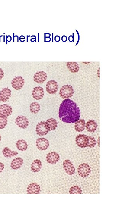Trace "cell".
Segmentation results:
<instances>
[{"mask_svg": "<svg viewBox=\"0 0 139 208\" xmlns=\"http://www.w3.org/2000/svg\"><path fill=\"white\" fill-rule=\"evenodd\" d=\"M59 117L63 122L73 123L80 118V110L76 103L69 99L64 100L59 110Z\"/></svg>", "mask_w": 139, "mask_h": 208, "instance_id": "obj_1", "label": "cell"}, {"mask_svg": "<svg viewBox=\"0 0 139 208\" xmlns=\"http://www.w3.org/2000/svg\"><path fill=\"white\" fill-rule=\"evenodd\" d=\"M74 92V88L72 86L65 85L61 88L60 95L63 99H69L72 96Z\"/></svg>", "mask_w": 139, "mask_h": 208, "instance_id": "obj_2", "label": "cell"}, {"mask_svg": "<svg viewBox=\"0 0 139 208\" xmlns=\"http://www.w3.org/2000/svg\"><path fill=\"white\" fill-rule=\"evenodd\" d=\"M37 134L39 136H44L50 131L48 126L45 122H41L37 124L36 128Z\"/></svg>", "mask_w": 139, "mask_h": 208, "instance_id": "obj_3", "label": "cell"}, {"mask_svg": "<svg viewBox=\"0 0 139 208\" xmlns=\"http://www.w3.org/2000/svg\"><path fill=\"white\" fill-rule=\"evenodd\" d=\"M78 172L81 177L86 178L89 176L91 172V168L90 166L86 163L80 165L78 168Z\"/></svg>", "mask_w": 139, "mask_h": 208, "instance_id": "obj_4", "label": "cell"}, {"mask_svg": "<svg viewBox=\"0 0 139 208\" xmlns=\"http://www.w3.org/2000/svg\"><path fill=\"white\" fill-rule=\"evenodd\" d=\"M75 140L77 146L80 148L87 147L89 145V138L84 134H79L76 137Z\"/></svg>", "mask_w": 139, "mask_h": 208, "instance_id": "obj_5", "label": "cell"}, {"mask_svg": "<svg viewBox=\"0 0 139 208\" xmlns=\"http://www.w3.org/2000/svg\"><path fill=\"white\" fill-rule=\"evenodd\" d=\"M57 83L55 80H51L47 82L46 85V90L49 94H55L57 92L58 90Z\"/></svg>", "mask_w": 139, "mask_h": 208, "instance_id": "obj_6", "label": "cell"}, {"mask_svg": "<svg viewBox=\"0 0 139 208\" xmlns=\"http://www.w3.org/2000/svg\"><path fill=\"white\" fill-rule=\"evenodd\" d=\"M25 81L21 76H18L14 78L11 82L13 88L16 90H19L23 87Z\"/></svg>", "mask_w": 139, "mask_h": 208, "instance_id": "obj_7", "label": "cell"}, {"mask_svg": "<svg viewBox=\"0 0 139 208\" xmlns=\"http://www.w3.org/2000/svg\"><path fill=\"white\" fill-rule=\"evenodd\" d=\"M63 167L67 173L70 176H72L75 172V169L74 165L69 160H66L63 163Z\"/></svg>", "mask_w": 139, "mask_h": 208, "instance_id": "obj_8", "label": "cell"}, {"mask_svg": "<svg viewBox=\"0 0 139 208\" xmlns=\"http://www.w3.org/2000/svg\"><path fill=\"white\" fill-rule=\"evenodd\" d=\"M36 144L37 148L41 150H46L48 149L49 146L48 141L43 138L37 139Z\"/></svg>", "mask_w": 139, "mask_h": 208, "instance_id": "obj_9", "label": "cell"}, {"mask_svg": "<svg viewBox=\"0 0 139 208\" xmlns=\"http://www.w3.org/2000/svg\"><path fill=\"white\" fill-rule=\"evenodd\" d=\"M16 125L20 128L25 129L29 125V121L26 117L19 116L16 118Z\"/></svg>", "mask_w": 139, "mask_h": 208, "instance_id": "obj_10", "label": "cell"}, {"mask_svg": "<svg viewBox=\"0 0 139 208\" xmlns=\"http://www.w3.org/2000/svg\"><path fill=\"white\" fill-rule=\"evenodd\" d=\"M12 112V108L8 104L0 105V116L7 117L11 114Z\"/></svg>", "mask_w": 139, "mask_h": 208, "instance_id": "obj_11", "label": "cell"}, {"mask_svg": "<svg viewBox=\"0 0 139 208\" xmlns=\"http://www.w3.org/2000/svg\"><path fill=\"white\" fill-rule=\"evenodd\" d=\"M47 78V76L44 72H37L34 76V81L39 84L44 83Z\"/></svg>", "mask_w": 139, "mask_h": 208, "instance_id": "obj_12", "label": "cell"}, {"mask_svg": "<svg viewBox=\"0 0 139 208\" xmlns=\"http://www.w3.org/2000/svg\"><path fill=\"white\" fill-rule=\"evenodd\" d=\"M46 161L48 163L50 164H55L59 161V155L55 152H52L47 154L46 156Z\"/></svg>", "mask_w": 139, "mask_h": 208, "instance_id": "obj_13", "label": "cell"}, {"mask_svg": "<svg viewBox=\"0 0 139 208\" xmlns=\"http://www.w3.org/2000/svg\"><path fill=\"white\" fill-rule=\"evenodd\" d=\"M44 95V90L41 87L34 88L32 92L33 96L36 100H39L42 98Z\"/></svg>", "mask_w": 139, "mask_h": 208, "instance_id": "obj_14", "label": "cell"}, {"mask_svg": "<svg viewBox=\"0 0 139 208\" xmlns=\"http://www.w3.org/2000/svg\"><path fill=\"white\" fill-rule=\"evenodd\" d=\"M11 90L8 88H3L0 92V101L6 102L11 96Z\"/></svg>", "mask_w": 139, "mask_h": 208, "instance_id": "obj_15", "label": "cell"}, {"mask_svg": "<svg viewBox=\"0 0 139 208\" xmlns=\"http://www.w3.org/2000/svg\"><path fill=\"white\" fill-rule=\"evenodd\" d=\"M27 192L29 194H39L40 192V188L39 185L35 183L30 184L28 186Z\"/></svg>", "mask_w": 139, "mask_h": 208, "instance_id": "obj_16", "label": "cell"}, {"mask_svg": "<svg viewBox=\"0 0 139 208\" xmlns=\"http://www.w3.org/2000/svg\"><path fill=\"white\" fill-rule=\"evenodd\" d=\"M23 164V160L21 158H17L13 160L10 164L11 168L14 170L20 168Z\"/></svg>", "mask_w": 139, "mask_h": 208, "instance_id": "obj_17", "label": "cell"}, {"mask_svg": "<svg viewBox=\"0 0 139 208\" xmlns=\"http://www.w3.org/2000/svg\"><path fill=\"white\" fill-rule=\"evenodd\" d=\"M86 126V123L84 119H80L75 122V128L77 132H80L84 130Z\"/></svg>", "mask_w": 139, "mask_h": 208, "instance_id": "obj_18", "label": "cell"}, {"mask_svg": "<svg viewBox=\"0 0 139 208\" xmlns=\"http://www.w3.org/2000/svg\"><path fill=\"white\" fill-rule=\"evenodd\" d=\"M87 130L89 132H95L98 128V125L93 120H90L88 121L86 126Z\"/></svg>", "mask_w": 139, "mask_h": 208, "instance_id": "obj_19", "label": "cell"}, {"mask_svg": "<svg viewBox=\"0 0 139 208\" xmlns=\"http://www.w3.org/2000/svg\"><path fill=\"white\" fill-rule=\"evenodd\" d=\"M42 167V163L39 160H36L33 161L31 165V169L34 172H37L40 171Z\"/></svg>", "mask_w": 139, "mask_h": 208, "instance_id": "obj_20", "label": "cell"}, {"mask_svg": "<svg viewBox=\"0 0 139 208\" xmlns=\"http://www.w3.org/2000/svg\"><path fill=\"white\" fill-rule=\"evenodd\" d=\"M67 66L70 71L73 73L78 72L79 70V66L77 62H68L67 63Z\"/></svg>", "mask_w": 139, "mask_h": 208, "instance_id": "obj_21", "label": "cell"}, {"mask_svg": "<svg viewBox=\"0 0 139 208\" xmlns=\"http://www.w3.org/2000/svg\"><path fill=\"white\" fill-rule=\"evenodd\" d=\"M16 146L17 149L21 151L26 150L28 146L27 142L23 140H18L16 142Z\"/></svg>", "mask_w": 139, "mask_h": 208, "instance_id": "obj_22", "label": "cell"}, {"mask_svg": "<svg viewBox=\"0 0 139 208\" xmlns=\"http://www.w3.org/2000/svg\"><path fill=\"white\" fill-rule=\"evenodd\" d=\"M3 154L7 158H11L17 155V152L10 150L8 147H5L2 150Z\"/></svg>", "mask_w": 139, "mask_h": 208, "instance_id": "obj_23", "label": "cell"}, {"mask_svg": "<svg viewBox=\"0 0 139 208\" xmlns=\"http://www.w3.org/2000/svg\"><path fill=\"white\" fill-rule=\"evenodd\" d=\"M46 122L48 126L50 131L54 130L57 127L58 122L56 119L53 118H51L50 119H48Z\"/></svg>", "mask_w": 139, "mask_h": 208, "instance_id": "obj_24", "label": "cell"}, {"mask_svg": "<svg viewBox=\"0 0 139 208\" xmlns=\"http://www.w3.org/2000/svg\"><path fill=\"white\" fill-rule=\"evenodd\" d=\"M40 106L38 103L33 102L31 104L30 107V110L31 113L36 114L38 113L40 110Z\"/></svg>", "mask_w": 139, "mask_h": 208, "instance_id": "obj_25", "label": "cell"}, {"mask_svg": "<svg viewBox=\"0 0 139 208\" xmlns=\"http://www.w3.org/2000/svg\"><path fill=\"white\" fill-rule=\"evenodd\" d=\"M71 194H82V191L80 187L78 186H74L71 188L69 191Z\"/></svg>", "mask_w": 139, "mask_h": 208, "instance_id": "obj_26", "label": "cell"}, {"mask_svg": "<svg viewBox=\"0 0 139 208\" xmlns=\"http://www.w3.org/2000/svg\"><path fill=\"white\" fill-rule=\"evenodd\" d=\"M7 117L0 116V129H2L7 125Z\"/></svg>", "mask_w": 139, "mask_h": 208, "instance_id": "obj_27", "label": "cell"}, {"mask_svg": "<svg viewBox=\"0 0 139 208\" xmlns=\"http://www.w3.org/2000/svg\"><path fill=\"white\" fill-rule=\"evenodd\" d=\"M89 139V143L87 147L89 148H92L95 146L96 144V141L94 137L88 136Z\"/></svg>", "mask_w": 139, "mask_h": 208, "instance_id": "obj_28", "label": "cell"}, {"mask_svg": "<svg viewBox=\"0 0 139 208\" xmlns=\"http://www.w3.org/2000/svg\"><path fill=\"white\" fill-rule=\"evenodd\" d=\"M4 76V72L2 69L0 68V80L2 79Z\"/></svg>", "mask_w": 139, "mask_h": 208, "instance_id": "obj_29", "label": "cell"}, {"mask_svg": "<svg viewBox=\"0 0 139 208\" xmlns=\"http://www.w3.org/2000/svg\"><path fill=\"white\" fill-rule=\"evenodd\" d=\"M4 165L2 163L0 162V173L3 171L4 169Z\"/></svg>", "mask_w": 139, "mask_h": 208, "instance_id": "obj_30", "label": "cell"}, {"mask_svg": "<svg viewBox=\"0 0 139 208\" xmlns=\"http://www.w3.org/2000/svg\"><path fill=\"white\" fill-rule=\"evenodd\" d=\"M55 41L56 42H59L60 40V37L59 36H56L55 38Z\"/></svg>", "mask_w": 139, "mask_h": 208, "instance_id": "obj_31", "label": "cell"}, {"mask_svg": "<svg viewBox=\"0 0 139 208\" xmlns=\"http://www.w3.org/2000/svg\"><path fill=\"white\" fill-rule=\"evenodd\" d=\"M62 39L63 41L65 42L67 41V37L66 36H64L62 37Z\"/></svg>", "mask_w": 139, "mask_h": 208, "instance_id": "obj_32", "label": "cell"}, {"mask_svg": "<svg viewBox=\"0 0 139 208\" xmlns=\"http://www.w3.org/2000/svg\"><path fill=\"white\" fill-rule=\"evenodd\" d=\"M73 40V37L72 36H70L69 37V40L71 42Z\"/></svg>", "mask_w": 139, "mask_h": 208, "instance_id": "obj_33", "label": "cell"}, {"mask_svg": "<svg viewBox=\"0 0 139 208\" xmlns=\"http://www.w3.org/2000/svg\"><path fill=\"white\" fill-rule=\"evenodd\" d=\"M46 36H47V37H49L50 36V34H46Z\"/></svg>", "mask_w": 139, "mask_h": 208, "instance_id": "obj_34", "label": "cell"}, {"mask_svg": "<svg viewBox=\"0 0 139 208\" xmlns=\"http://www.w3.org/2000/svg\"><path fill=\"white\" fill-rule=\"evenodd\" d=\"M1 136L0 135V141H1Z\"/></svg>", "mask_w": 139, "mask_h": 208, "instance_id": "obj_35", "label": "cell"}]
</instances>
